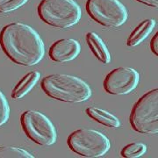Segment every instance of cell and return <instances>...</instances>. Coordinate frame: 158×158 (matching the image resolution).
<instances>
[{
  "label": "cell",
  "mask_w": 158,
  "mask_h": 158,
  "mask_svg": "<svg viewBox=\"0 0 158 158\" xmlns=\"http://www.w3.org/2000/svg\"><path fill=\"white\" fill-rule=\"evenodd\" d=\"M81 52L78 40L74 39H61L55 41L49 48L48 56L53 62H64L73 61Z\"/></svg>",
  "instance_id": "obj_9"
},
{
  "label": "cell",
  "mask_w": 158,
  "mask_h": 158,
  "mask_svg": "<svg viewBox=\"0 0 158 158\" xmlns=\"http://www.w3.org/2000/svg\"><path fill=\"white\" fill-rule=\"evenodd\" d=\"M37 12L42 21L60 29L76 26L82 17L81 7L74 0H41Z\"/></svg>",
  "instance_id": "obj_3"
},
{
  "label": "cell",
  "mask_w": 158,
  "mask_h": 158,
  "mask_svg": "<svg viewBox=\"0 0 158 158\" xmlns=\"http://www.w3.org/2000/svg\"><path fill=\"white\" fill-rule=\"evenodd\" d=\"M140 82V75L135 69L118 67L113 69L103 81L105 90L111 95H126L132 92Z\"/></svg>",
  "instance_id": "obj_8"
},
{
  "label": "cell",
  "mask_w": 158,
  "mask_h": 158,
  "mask_svg": "<svg viewBox=\"0 0 158 158\" xmlns=\"http://www.w3.org/2000/svg\"><path fill=\"white\" fill-rule=\"evenodd\" d=\"M10 117V106L6 96L0 90V127L5 125Z\"/></svg>",
  "instance_id": "obj_17"
},
{
  "label": "cell",
  "mask_w": 158,
  "mask_h": 158,
  "mask_svg": "<svg viewBox=\"0 0 158 158\" xmlns=\"http://www.w3.org/2000/svg\"><path fill=\"white\" fill-rule=\"evenodd\" d=\"M40 85L49 98L65 103H83L92 95L90 87L83 79L66 74L47 76Z\"/></svg>",
  "instance_id": "obj_2"
},
{
  "label": "cell",
  "mask_w": 158,
  "mask_h": 158,
  "mask_svg": "<svg viewBox=\"0 0 158 158\" xmlns=\"http://www.w3.org/2000/svg\"><path fill=\"white\" fill-rule=\"evenodd\" d=\"M20 124L27 137L37 145L51 146L57 140L56 129L45 114L35 110L26 111L20 116Z\"/></svg>",
  "instance_id": "obj_6"
},
{
  "label": "cell",
  "mask_w": 158,
  "mask_h": 158,
  "mask_svg": "<svg viewBox=\"0 0 158 158\" xmlns=\"http://www.w3.org/2000/svg\"><path fill=\"white\" fill-rule=\"evenodd\" d=\"M132 128L143 135L158 133V89L149 90L136 101L130 113Z\"/></svg>",
  "instance_id": "obj_4"
},
{
  "label": "cell",
  "mask_w": 158,
  "mask_h": 158,
  "mask_svg": "<svg viewBox=\"0 0 158 158\" xmlns=\"http://www.w3.org/2000/svg\"><path fill=\"white\" fill-rule=\"evenodd\" d=\"M156 25V21L154 19H148L143 20L132 31L129 37L127 40V45L128 47H135L141 44L152 33Z\"/></svg>",
  "instance_id": "obj_11"
},
{
  "label": "cell",
  "mask_w": 158,
  "mask_h": 158,
  "mask_svg": "<svg viewBox=\"0 0 158 158\" xmlns=\"http://www.w3.org/2000/svg\"><path fill=\"white\" fill-rule=\"evenodd\" d=\"M86 41L91 52L97 59L102 63L107 64L111 62L112 57L107 46L104 42L102 38L94 32H89L86 34Z\"/></svg>",
  "instance_id": "obj_10"
},
{
  "label": "cell",
  "mask_w": 158,
  "mask_h": 158,
  "mask_svg": "<svg viewBox=\"0 0 158 158\" xmlns=\"http://www.w3.org/2000/svg\"><path fill=\"white\" fill-rule=\"evenodd\" d=\"M40 77V74L38 71H32L27 74L21 78L11 91V98L14 99H20L25 97L32 90Z\"/></svg>",
  "instance_id": "obj_13"
},
{
  "label": "cell",
  "mask_w": 158,
  "mask_h": 158,
  "mask_svg": "<svg viewBox=\"0 0 158 158\" xmlns=\"http://www.w3.org/2000/svg\"><path fill=\"white\" fill-rule=\"evenodd\" d=\"M67 144L74 153L86 158L101 157L111 148V142L106 136L89 128L73 131L67 138Z\"/></svg>",
  "instance_id": "obj_5"
},
{
  "label": "cell",
  "mask_w": 158,
  "mask_h": 158,
  "mask_svg": "<svg viewBox=\"0 0 158 158\" xmlns=\"http://www.w3.org/2000/svg\"><path fill=\"white\" fill-rule=\"evenodd\" d=\"M85 112L90 118H92L96 122L105 127L111 128H118L121 125L118 117H116L113 113H109L107 111L103 110L101 108L90 106L86 108Z\"/></svg>",
  "instance_id": "obj_12"
},
{
  "label": "cell",
  "mask_w": 158,
  "mask_h": 158,
  "mask_svg": "<svg viewBox=\"0 0 158 158\" xmlns=\"http://www.w3.org/2000/svg\"><path fill=\"white\" fill-rule=\"evenodd\" d=\"M27 2L28 0H0V13L16 11Z\"/></svg>",
  "instance_id": "obj_16"
},
{
  "label": "cell",
  "mask_w": 158,
  "mask_h": 158,
  "mask_svg": "<svg viewBox=\"0 0 158 158\" xmlns=\"http://www.w3.org/2000/svg\"><path fill=\"white\" fill-rule=\"evenodd\" d=\"M0 46L11 61L21 66L36 65L45 55V46L39 34L20 22L10 23L3 27Z\"/></svg>",
  "instance_id": "obj_1"
},
{
  "label": "cell",
  "mask_w": 158,
  "mask_h": 158,
  "mask_svg": "<svg viewBox=\"0 0 158 158\" xmlns=\"http://www.w3.org/2000/svg\"><path fill=\"white\" fill-rule=\"evenodd\" d=\"M86 11L103 27H118L128 19V11L119 0H87Z\"/></svg>",
  "instance_id": "obj_7"
},
{
  "label": "cell",
  "mask_w": 158,
  "mask_h": 158,
  "mask_svg": "<svg viewBox=\"0 0 158 158\" xmlns=\"http://www.w3.org/2000/svg\"><path fill=\"white\" fill-rule=\"evenodd\" d=\"M150 49L152 51V53L157 56H158V33L156 32L155 36H153L152 39L150 40Z\"/></svg>",
  "instance_id": "obj_18"
},
{
  "label": "cell",
  "mask_w": 158,
  "mask_h": 158,
  "mask_svg": "<svg viewBox=\"0 0 158 158\" xmlns=\"http://www.w3.org/2000/svg\"><path fill=\"white\" fill-rule=\"evenodd\" d=\"M147 151V146L141 142H133L126 145L120 151L124 158H138L142 156Z\"/></svg>",
  "instance_id": "obj_14"
},
{
  "label": "cell",
  "mask_w": 158,
  "mask_h": 158,
  "mask_svg": "<svg viewBox=\"0 0 158 158\" xmlns=\"http://www.w3.org/2000/svg\"><path fill=\"white\" fill-rule=\"evenodd\" d=\"M0 158H34V156L23 148L11 146H1Z\"/></svg>",
  "instance_id": "obj_15"
},
{
  "label": "cell",
  "mask_w": 158,
  "mask_h": 158,
  "mask_svg": "<svg viewBox=\"0 0 158 158\" xmlns=\"http://www.w3.org/2000/svg\"><path fill=\"white\" fill-rule=\"evenodd\" d=\"M136 1L140 2L145 6H150V7H157L158 6V0H136Z\"/></svg>",
  "instance_id": "obj_19"
}]
</instances>
